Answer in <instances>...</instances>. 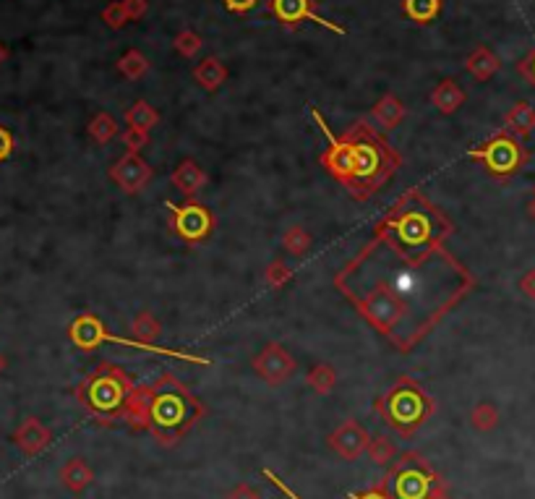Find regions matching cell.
<instances>
[{"instance_id":"1","label":"cell","mask_w":535,"mask_h":499,"mask_svg":"<svg viewBox=\"0 0 535 499\" xmlns=\"http://www.w3.org/2000/svg\"><path fill=\"white\" fill-rule=\"evenodd\" d=\"M452 231L441 207L410 189L335 275L337 291L402 353L423 343L475 288L468 266L447 249Z\"/></svg>"},{"instance_id":"2","label":"cell","mask_w":535,"mask_h":499,"mask_svg":"<svg viewBox=\"0 0 535 499\" xmlns=\"http://www.w3.org/2000/svg\"><path fill=\"white\" fill-rule=\"evenodd\" d=\"M308 113L327 139V149L322 152L319 163L353 199H371L397 175L402 165L400 152L387 141L384 133L368 126V121L358 118L342 136H335L316 107L308 105Z\"/></svg>"},{"instance_id":"3","label":"cell","mask_w":535,"mask_h":499,"mask_svg":"<svg viewBox=\"0 0 535 499\" xmlns=\"http://www.w3.org/2000/svg\"><path fill=\"white\" fill-rule=\"evenodd\" d=\"M204 413V402L172 371H165L152 385H141L136 432L152 434L163 447H175Z\"/></svg>"},{"instance_id":"4","label":"cell","mask_w":535,"mask_h":499,"mask_svg":"<svg viewBox=\"0 0 535 499\" xmlns=\"http://www.w3.org/2000/svg\"><path fill=\"white\" fill-rule=\"evenodd\" d=\"M73 395L102 427H129L136 432L141 385L123 367L102 361L76 385Z\"/></svg>"},{"instance_id":"5","label":"cell","mask_w":535,"mask_h":499,"mask_svg":"<svg viewBox=\"0 0 535 499\" xmlns=\"http://www.w3.org/2000/svg\"><path fill=\"white\" fill-rule=\"evenodd\" d=\"M373 410L392 432L413 436L434 416L436 402L413 376H400L384 395L373 400Z\"/></svg>"},{"instance_id":"6","label":"cell","mask_w":535,"mask_h":499,"mask_svg":"<svg viewBox=\"0 0 535 499\" xmlns=\"http://www.w3.org/2000/svg\"><path fill=\"white\" fill-rule=\"evenodd\" d=\"M68 340H71L79 351H95V348H100L102 343H115V345H126V348H136V351L155 353V356H170V359H178V361H186V364L212 367V361H209L206 356H191V353H183V351H175V348L149 345V343H141V340H136V337L113 334L104 327V322H102L100 317L92 314V311L79 314V317L68 325Z\"/></svg>"},{"instance_id":"7","label":"cell","mask_w":535,"mask_h":499,"mask_svg":"<svg viewBox=\"0 0 535 499\" xmlns=\"http://www.w3.org/2000/svg\"><path fill=\"white\" fill-rule=\"evenodd\" d=\"M392 499H429L439 486L441 476L429 461H423L421 452H405L400 461H395L389 473L384 476Z\"/></svg>"},{"instance_id":"8","label":"cell","mask_w":535,"mask_h":499,"mask_svg":"<svg viewBox=\"0 0 535 499\" xmlns=\"http://www.w3.org/2000/svg\"><path fill=\"white\" fill-rule=\"evenodd\" d=\"M465 157H468V160H475V163H483L491 175L506 178V175H512L514 170H520V167L525 165L528 152H525V147H520V141H517L512 133L504 131L497 133V136L489 139V141H483L481 147L468 149Z\"/></svg>"},{"instance_id":"9","label":"cell","mask_w":535,"mask_h":499,"mask_svg":"<svg viewBox=\"0 0 535 499\" xmlns=\"http://www.w3.org/2000/svg\"><path fill=\"white\" fill-rule=\"evenodd\" d=\"M170 209V231L178 235L183 243H204L212 231H214V215L209 207H204L196 199H186V204H175V201H165Z\"/></svg>"},{"instance_id":"10","label":"cell","mask_w":535,"mask_h":499,"mask_svg":"<svg viewBox=\"0 0 535 499\" xmlns=\"http://www.w3.org/2000/svg\"><path fill=\"white\" fill-rule=\"evenodd\" d=\"M251 368H254V374L269 385V387H280V385H285L293 374H296V359H293V353L285 348V345H280V343H267L254 359H251Z\"/></svg>"},{"instance_id":"11","label":"cell","mask_w":535,"mask_h":499,"mask_svg":"<svg viewBox=\"0 0 535 499\" xmlns=\"http://www.w3.org/2000/svg\"><path fill=\"white\" fill-rule=\"evenodd\" d=\"M269 13L282 24V27H301L303 21H311V24H319L330 32L345 37L347 30L339 27L335 21H327L319 11H316V0H269Z\"/></svg>"},{"instance_id":"12","label":"cell","mask_w":535,"mask_h":499,"mask_svg":"<svg viewBox=\"0 0 535 499\" xmlns=\"http://www.w3.org/2000/svg\"><path fill=\"white\" fill-rule=\"evenodd\" d=\"M107 175H110V181L123 194H138L152 181L155 170H152V165L141 155L126 152V155H121L113 165L107 167Z\"/></svg>"},{"instance_id":"13","label":"cell","mask_w":535,"mask_h":499,"mask_svg":"<svg viewBox=\"0 0 535 499\" xmlns=\"http://www.w3.org/2000/svg\"><path fill=\"white\" fill-rule=\"evenodd\" d=\"M368 442H371V434L355 419H345L335 432L327 436L330 450L335 452L339 461H347V463L358 461L366 452Z\"/></svg>"},{"instance_id":"14","label":"cell","mask_w":535,"mask_h":499,"mask_svg":"<svg viewBox=\"0 0 535 499\" xmlns=\"http://www.w3.org/2000/svg\"><path fill=\"white\" fill-rule=\"evenodd\" d=\"M11 439H13V444L21 450V455L37 458V455L45 452L47 444L53 442V432H50L37 416H27V419L16 427V432H13Z\"/></svg>"},{"instance_id":"15","label":"cell","mask_w":535,"mask_h":499,"mask_svg":"<svg viewBox=\"0 0 535 499\" xmlns=\"http://www.w3.org/2000/svg\"><path fill=\"white\" fill-rule=\"evenodd\" d=\"M170 181H172V186H175L186 199H196L201 191H204V186L209 183V175L201 170V165L196 160H183V163H178V167L172 170Z\"/></svg>"},{"instance_id":"16","label":"cell","mask_w":535,"mask_h":499,"mask_svg":"<svg viewBox=\"0 0 535 499\" xmlns=\"http://www.w3.org/2000/svg\"><path fill=\"white\" fill-rule=\"evenodd\" d=\"M228 76H230V71L225 66V61L217 55H206L194 66V81L204 92H217L228 81Z\"/></svg>"},{"instance_id":"17","label":"cell","mask_w":535,"mask_h":499,"mask_svg":"<svg viewBox=\"0 0 535 499\" xmlns=\"http://www.w3.org/2000/svg\"><path fill=\"white\" fill-rule=\"evenodd\" d=\"M61 484L66 486L71 495H81L92 486L95 481V470L84 461V458H68L66 463L61 466Z\"/></svg>"},{"instance_id":"18","label":"cell","mask_w":535,"mask_h":499,"mask_svg":"<svg viewBox=\"0 0 535 499\" xmlns=\"http://www.w3.org/2000/svg\"><path fill=\"white\" fill-rule=\"evenodd\" d=\"M465 100H468V95H465V89L455 79H441L434 87V92H431V105H434L441 115L457 113L465 105Z\"/></svg>"},{"instance_id":"19","label":"cell","mask_w":535,"mask_h":499,"mask_svg":"<svg viewBox=\"0 0 535 499\" xmlns=\"http://www.w3.org/2000/svg\"><path fill=\"white\" fill-rule=\"evenodd\" d=\"M371 115H373V121H376L384 131H392V129H397L402 121H405V105H402V100L397 95L387 92V95H381V97L376 100Z\"/></svg>"},{"instance_id":"20","label":"cell","mask_w":535,"mask_h":499,"mask_svg":"<svg viewBox=\"0 0 535 499\" xmlns=\"http://www.w3.org/2000/svg\"><path fill=\"white\" fill-rule=\"evenodd\" d=\"M499 68H502L499 55L494 50H489L486 45L475 47L468 58H465V71H468L472 79H478V81H489Z\"/></svg>"},{"instance_id":"21","label":"cell","mask_w":535,"mask_h":499,"mask_svg":"<svg viewBox=\"0 0 535 499\" xmlns=\"http://www.w3.org/2000/svg\"><path fill=\"white\" fill-rule=\"evenodd\" d=\"M504 126H506V133H512V136H520V139L528 136L535 126V107L528 102H517L504 115Z\"/></svg>"},{"instance_id":"22","label":"cell","mask_w":535,"mask_h":499,"mask_svg":"<svg viewBox=\"0 0 535 499\" xmlns=\"http://www.w3.org/2000/svg\"><path fill=\"white\" fill-rule=\"evenodd\" d=\"M402 13L421 27L434 24L441 16V0H402Z\"/></svg>"},{"instance_id":"23","label":"cell","mask_w":535,"mask_h":499,"mask_svg":"<svg viewBox=\"0 0 535 499\" xmlns=\"http://www.w3.org/2000/svg\"><path fill=\"white\" fill-rule=\"evenodd\" d=\"M126 123H129V129H138V131L149 133L160 123V113L146 100H136L126 110Z\"/></svg>"},{"instance_id":"24","label":"cell","mask_w":535,"mask_h":499,"mask_svg":"<svg viewBox=\"0 0 535 499\" xmlns=\"http://www.w3.org/2000/svg\"><path fill=\"white\" fill-rule=\"evenodd\" d=\"M366 455L373 466L389 468L392 463H395L397 447H395V442H392L387 434H376V436H371V442H368Z\"/></svg>"},{"instance_id":"25","label":"cell","mask_w":535,"mask_h":499,"mask_svg":"<svg viewBox=\"0 0 535 499\" xmlns=\"http://www.w3.org/2000/svg\"><path fill=\"white\" fill-rule=\"evenodd\" d=\"M131 334L141 343L157 345V337L163 334V325H160V319L152 311H138L131 319Z\"/></svg>"},{"instance_id":"26","label":"cell","mask_w":535,"mask_h":499,"mask_svg":"<svg viewBox=\"0 0 535 499\" xmlns=\"http://www.w3.org/2000/svg\"><path fill=\"white\" fill-rule=\"evenodd\" d=\"M305 385L316 393V395H330L337 387V371L332 364H316V367L308 371L305 376Z\"/></svg>"},{"instance_id":"27","label":"cell","mask_w":535,"mask_h":499,"mask_svg":"<svg viewBox=\"0 0 535 499\" xmlns=\"http://www.w3.org/2000/svg\"><path fill=\"white\" fill-rule=\"evenodd\" d=\"M149 71V58L141 53V50H126L121 58H118V73L123 76V79H129V81H138L144 73Z\"/></svg>"},{"instance_id":"28","label":"cell","mask_w":535,"mask_h":499,"mask_svg":"<svg viewBox=\"0 0 535 499\" xmlns=\"http://www.w3.org/2000/svg\"><path fill=\"white\" fill-rule=\"evenodd\" d=\"M87 133H89V139L95 141V144H100V147H104V144H110L115 136H118V121L110 115V113H97L92 121H89V126H87Z\"/></svg>"},{"instance_id":"29","label":"cell","mask_w":535,"mask_h":499,"mask_svg":"<svg viewBox=\"0 0 535 499\" xmlns=\"http://www.w3.org/2000/svg\"><path fill=\"white\" fill-rule=\"evenodd\" d=\"M313 246V238L311 233L303 228V225H290L285 233H282V249L293 257H305Z\"/></svg>"},{"instance_id":"30","label":"cell","mask_w":535,"mask_h":499,"mask_svg":"<svg viewBox=\"0 0 535 499\" xmlns=\"http://www.w3.org/2000/svg\"><path fill=\"white\" fill-rule=\"evenodd\" d=\"M470 424H472V429H478V432H491V429H497V424H499V410H497V405L489 402V400L472 405V410H470Z\"/></svg>"},{"instance_id":"31","label":"cell","mask_w":535,"mask_h":499,"mask_svg":"<svg viewBox=\"0 0 535 499\" xmlns=\"http://www.w3.org/2000/svg\"><path fill=\"white\" fill-rule=\"evenodd\" d=\"M172 47H175V53H178L180 58L194 61L201 53V47H204V39H201V34L194 32V30H183V32L175 34Z\"/></svg>"},{"instance_id":"32","label":"cell","mask_w":535,"mask_h":499,"mask_svg":"<svg viewBox=\"0 0 535 499\" xmlns=\"http://www.w3.org/2000/svg\"><path fill=\"white\" fill-rule=\"evenodd\" d=\"M264 280H267V285L272 291H280V288H285L293 280V269H290V265L285 259H274L264 269Z\"/></svg>"},{"instance_id":"33","label":"cell","mask_w":535,"mask_h":499,"mask_svg":"<svg viewBox=\"0 0 535 499\" xmlns=\"http://www.w3.org/2000/svg\"><path fill=\"white\" fill-rule=\"evenodd\" d=\"M102 21L110 27V30H123L126 24H129V16H126V11H123V3L121 0H113V3H107L104 5V11H102Z\"/></svg>"},{"instance_id":"34","label":"cell","mask_w":535,"mask_h":499,"mask_svg":"<svg viewBox=\"0 0 535 499\" xmlns=\"http://www.w3.org/2000/svg\"><path fill=\"white\" fill-rule=\"evenodd\" d=\"M121 141H123V147H126V152H134L138 155L146 144H149V133L146 131H138V129H126L123 136H121Z\"/></svg>"},{"instance_id":"35","label":"cell","mask_w":535,"mask_h":499,"mask_svg":"<svg viewBox=\"0 0 535 499\" xmlns=\"http://www.w3.org/2000/svg\"><path fill=\"white\" fill-rule=\"evenodd\" d=\"M123 3V11L129 16V21H141L149 11V3L146 0H121Z\"/></svg>"},{"instance_id":"36","label":"cell","mask_w":535,"mask_h":499,"mask_svg":"<svg viewBox=\"0 0 535 499\" xmlns=\"http://www.w3.org/2000/svg\"><path fill=\"white\" fill-rule=\"evenodd\" d=\"M347 499H392V495H389L387 481L381 478L376 486H371V489H366V492H358V495H350Z\"/></svg>"},{"instance_id":"37","label":"cell","mask_w":535,"mask_h":499,"mask_svg":"<svg viewBox=\"0 0 535 499\" xmlns=\"http://www.w3.org/2000/svg\"><path fill=\"white\" fill-rule=\"evenodd\" d=\"M259 3H262V0H222V5H225L230 13H235V16H246V13H251Z\"/></svg>"},{"instance_id":"38","label":"cell","mask_w":535,"mask_h":499,"mask_svg":"<svg viewBox=\"0 0 535 499\" xmlns=\"http://www.w3.org/2000/svg\"><path fill=\"white\" fill-rule=\"evenodd\" d=\"M228 499H262V495H259V489H256V486H251V484L240 481V484H235L233 489L228 492Z\"/></svg>"},{"instance_id":"39","label":"cell","mask_w":535,"mask_h":499,"mask_svg":"<svg viewBox=\"0 0 535 499\" xmlns=\"http://www.w3.org/2000/svg\"><path fill=\"white\" fill-rule=\"evenodd\" d=\"M13 155V133L0 126V163H5Z\"/></svg>"},{"instance_id":"40","label":"cell","mask_w":535,"mask_h":499,"mask_svg":"<svg viewBox=\"0 0 535 499\" xmlns=\"http://www.w3.org/2000/svg\"><path fill=\"white\" fill-rule=\"evenodd\" d=\"M262 473H264V478H269V481H272V484H274V486H277V489H280V492H282V495H285L288 499H301L298 495H296V492H293V489H290V486H288V484H285V481H282V478H280V476H277V473H274V470L264 468Z\"/></svg>"},{"instance_id":"41","label":"cell","mask_w":535,"mask_h":499,"mask_svg":"<svg viewBox=\"0 0 535 499\" xmlns=\"http://www.w3.org/2000/svg\"><path fill=\"white\" fill-rule=\"evenodd\" d=\"M520 291L528 296V299H535V269H528L525 277L520 280Z\"/></svg>"},{"instance_id":"42","label":"cell","mask_w":535,"mask_h":499,"mask_svg":"<svg viewBox=\"0 0 535 499\" xmlns=\"http://www.w3.org/2000/svg\"><path fill=\"white\" fill-rule=\"evenodd\" d=\"M517 71H520L522 76H528V79L535 84V50L525 58V61H522V63H520V66H517Z\"/></svg>"},{"instance_id":"43","label":"cell","mask_w":535,"mask_h":499,"mask_svg":"<svg viewBox=\"0 0 535 499\" xmlns=\"http://www.w3.org/2000/svg\"><path fill=\"white\" fill-rule=\"evenodd\" d=\"M429 499H452V495H449V486H447V481H444V478L439 481V486H436L434 495H431Z\"/></svg>"},{"instance_id":"44","label":"cell","mask_w":535,"mask_h":499,"mask_svg":"<svg viewBox=\"0 0 535 499\" xmlns=\"http://www.w3.org/2000/svg\"><path fill=\"white\" fill-rule=\"evenodd\" d=\"M5 61H8V47H5V45L0 42V66H3Z\"/></svg>"},{"instance_id":"45","label":"cell","mask_w":535,"mask_h":499,"mask_svg":"<svg viewBox=\"0 0 535 499\" xmlns=\"http://www.w3.org/2000/svg\"><path fill=\"white\" fill-rule=\"evenodd\" d=\"M3 371H5V356L0 353V374H3Z\"/></svg>"},{"instance_id":"46","label":"cell","mask_w":535,"mask_h":499,"mask_svg":"<svg viewBox=\"0 0 535 499\" xmlns=\"http://www.w3.org/2000/svg\"><path fill=\"white\" fill-rule=\"evenodd\" d=\"M531 215H533V217H535V201H533V204H531Z\"/></svg>"}]
</instances>
